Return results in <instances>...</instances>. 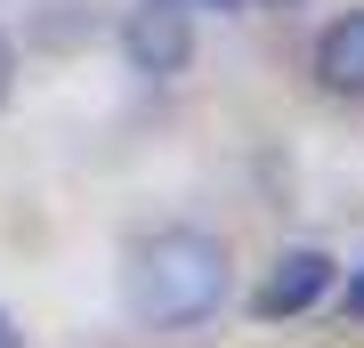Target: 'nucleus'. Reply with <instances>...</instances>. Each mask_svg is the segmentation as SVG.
I'll use <instances>...</instances> for the list:
<instances>
[{
	"label": "nucleus",
	"mask_w": 364,
	"mask_h": 348,
	"mask_svg": "<svg viewBox=\"0 0 364 348\" xmlns=\"http://www.w3.org/2000/svg\"><path fill=\"white\" fill-rule=\"evenodd\" d=\"M227 284H235L227 243L203 235V227H162V235H146V243L130 251V268H122V300H130V316L162 324V332H186V324L219 316Z\"/></svg>",
	"instance_id": "nucleus-1"
},
{
	"label": "nucleus",
	"mask_w": 364,
	"mask_h": 348,
	"mask_svg": "<svg viewBox=\"0 0 364 348\" xmlns=\"http://www.w3.org/2000/svg\"><path fill=\"white\" fill-rule=\"evenodd\" d=\"M122 57H130V73H146V81H178L186 65H195V16L170 9V0L130 9L122 16Z\"/></svg>",
	"instance_id": "nucleus-2"
},
{
	"label": "nucleus",
	"mask_w": 364,
	"mask_h": 348,
	"mask_svg": "<svg viewBox=\"0 0 364 348\" xmlns=\"http://www.w3.org/2000/svg\"><path fill=\"white\" fill-rule=\"evenodd\" d=\"M324 292H332V251L299 243V251H284V259L267 268V284H259V300H251V308H259V316L275 324V316H299V308H316Z\"/></svg>",
	"instance_id": "nucleus-3"
},
{
	"label": "nucleus",
	"mask_w": 364,
	"mask_h": 348,
	"mask_svg": "<svg viewBox=\"0 0 364 348\" xmlns=\"http://www.w3.org/2000/svg\"><path fill=\"white\" fill-rule=\"evenodd\" d=\"M316 81H324L332 97H364V9L332 16V25L316 33Z\"/></svg>",
	"instance_id": "nucleus-4"
},
{
	"label": "nucleus",
	"mask_w": 364,
	"mask_h": 348,
	"mask_svg": "<svg viewBox=\"0 0 364 348\" xmlns=\"http://www.w3.org/2000/svg\"><path fill=\"white\" fill-rule=\"evenodd\" d=\"M16 90V49H9V33H0V97Z\"/></svg>",
	"instance_id": "nucleus-5"
},
{
	"label": "nucleus",
	"mask_w": 364,
	"mask_h": 348,
	"mask_svg": "<svg viewBox=\"0 0 364 348\" xmlns=\"http://www.w3.org/2000/svg\"><path fill=\"white\" fill-rule=\"evenodd\" d=\"M170 9H219L227 16V9H243V0H170Z\"/></svg>",
	"instance_id": "nucleus-6"
},
{
	"label": "nucleus",
	"mask_w": 364,
	"mask_h": 348,
	"mask_svg": "<svg viewBox=\"0 0 364 348\" xmlns=\"http://www.w3.org/2000/svg\"><path fill=\"white\" fill-rule=\"evenodd\" d=\"M348 316H364V275H356V284H348Z\"/></svg>",
	"instance_id": "nucleus-7"
},
{
	"label": "nucleus",
	"mask_w": 364,
	"mask_h": 348,
	"mask_svg": "<svg viewBox=\"0 0 364 348\" xmlns=\"http://www.w3.org/2000/svg\"><path fill=\"white\" fill-rule=\"evenodd\" d=\"M0 348H16V324H9V316H0Z\"/></svg>",
	"instance_id": "nucleus-8"
},
{
	"label": "nucleus",
	"mask_w": 364,
	"mask_h": 348,
	"mask_svg": "<svg viewBox=\"0 0 364 348\" xmlns=\"http://www.w3.org/2000/svg\"><path fill=\"white\" fill-rule=\"evenodd\" d=\"M267 9H291V0H267Z\"/></svg>",
	"instance_id": "nucleus-9"
}]
</instances>
